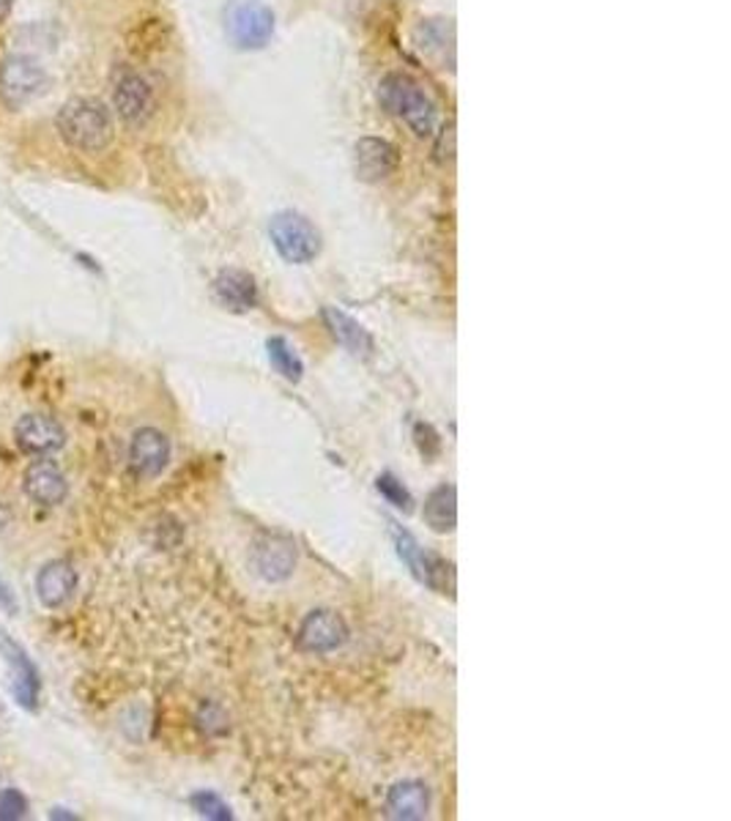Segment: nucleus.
Here are the masks:
<instances>
[{
  "mask_svg": "<svg viewBox=\"0 0 731 821\" xmlns=\"http://www.w3.org/2000/svg\"><path fill=\"white\" fill-rule=\"evenodd\" d=\"M55 132L72 152L102 154L115 137L113 113L99 100L78 96L55 113Z\"/></svg>",
  "mask_w": 731,
  "mask_h": 821,
  "instance_id": "1",
  "label": "nucleus"
},
{
  "mask_svg": "<svg viewBox=\"0 0 731 821\" xmlns=\"http://www.w3.org/2000/svg\"><path fill=\"white\" fill-rule=\"evenodd\" d=\"M379 100L384 104V110L400 124L409 126L416 137H431L436 132L439 113L436 104L431 96L425 94L420 83L409 74H387L379 85Z\"/></svg>",
  "mask_w": 731,
  "mask_h": 821,
  "instance_id": "2",
  "label": "nucleus"
},
{
  "mask_svg": "<svg viewBox=\"0 0 731 821\" xmlns=\"http://www.w3.org/2000/svg\"><path fill=\"white\" fill-rule=\"evenodd\" d=\"M110 94H113V110L126 126H143L154 115V89L146 74L130 63H119L113 69Z\"/></svg>",
  "mask_w": 731,
  "mask_h": 821,
  "instance_id": "3",
  "label": "nucleus"
},
{
  "mask_svg": "<svg viewBox=\"0 0 731 821\" xmlns=\"http://www.w3.org/2000/svg\"><path fill=\"white\" fill-rule=\"evenodd\" d=\"M269 233L275 250L294 266L310 263V260H316L318 252H321V233H318L316 225L307 217H301V214L294 211L275 214L269 225Z\"/></svg>",
  "mask_w": 731,
  "mask_h": 821,
  "instance_id": "4",
  "label": "nucleus"
},
{
  "mask_svg": "<svg viewBox=\"0 0 731 821\" xmlns=\"http://www.w3.org/2000/svg\"><path fill=\"white\" fill-rule=\"evenodd\" d=\"M392 537L394 545H398V557L403 559L411 572H414L416 581H422L428 589H433V592L439 594L455 592V572H452V564L446 562V559L425 551V548H422L409 531L400 529L398 523H392Z\"/></svg>",
  "mask_w": 731,
  "mask_h": 821,
  "instance_id": "5",
  "label": "nucleus"
},
{
  "mask_svg": "<svg viewBox=\"0 0 731 821\" xmlns=\"http://www.w3.org/2000/svg\"><path fill=\"white\" fill-rule=\"evenodd\" d=\"M48 72L31 55H9L0 63V100L20 110L44 94Z\"/></svg>",
  "mask_w": 731,
  "mask_h": 821,
  "instance_id": "6",
  "label": "nucleus"
},
{
  "mask_svg": "<svg viewBox=\"0 0 731 821\" xmlns=\"http://www.w3.org/2000/svg\"><path fill=\"white\" fill-rule=\"evenodd\" d=\"M0 657L11 671V696L28 713H37L39 698H42V674L37 663L28 657V652L11 638L9 633H0Z\"/></svg>",
  "mask_w": 731,
  "mask_h": 821,
  "instance_id": "7",
  "label": "nucleus"
},
{
  "mask_svg": "<svg viewBox=\"0 0 731 821\" xmlns=\"http://www.w3.org/2000/svg\"><path fill=\"white\" fill-rule=\"evenodd\" d=\"M228 33L239 50H264L275 37V14L258 0H244L228 11Z\"/></svg>",
  "mask_w": 731,
  "mask_h": 821,
  "instance_id": "8",
  "label": "nucleus"
},
{
  "mask_svg": "<svg viewBox=\"0 0 731 821\" xmlns=\"http://www.w3.org/2000/svg\"><path fill=\"white\" fill-rule=\"evenodd\" d=\"M14 441L22 453L37 455V458H48V455L58 453L66 444V430L61 422L44 414H28L14 425Z\"/></svg>",
  "mask_w": 731,
  "mask_h": 821,
  "instance_id": "9",
  "label": "nucleus"
},
{
  "mask_svg": "<svg viewBox=\"0 0 731 821\" xmlns=\"http://www.w3.org/2000/svg\"><path fill=\"white\" fill-rule=\"evenodd\" d=\"M348 641L346 619L334 611H312L299 627V646L310 655H329Z\"/></svg>",
  "mask_w": 731,
  "mask_h": 821,
  "instance_id": "10",
  "label": "nucleus"
},
{
  "mask_svg": "<svg viewBox=\"0 0 731 821\" xmlns=\"http://www.w3.org/2000/svg\"><path fill=\"white\" fill-rule=\"evenodd\" d=\"M171 463V441L156 427H141L130 444V468L137 477H159Z\"/></svg>",
  "mask_w": 731,
  "mask_h": 821,
  "instance_id": "11",
  "label": "nucleus"
},
{
  "mask_svg": "<svg viewBox=\"0 0 731 821\" xmlns=\"http://www.w3.org/2000/svg\"><path fill=\"white\" fill-rule=\"evenodd\" d=\"M398 148L384 137H362L353 146V173L368 184H379L398 170Z\"/></svg>",
  "mask_w": 731,
  "mask_h": 821,
  "instance_id": "12",
  "label": "nucleus"
},
{
  "mask_svg": "<svg viewBox=\"0 0 731 821\" xmlns=\"http://www.w3.org/2000/svg\"><path fill=\"white\" fill-rule=\"evenodd\" d=\"M22 488H25V496L37 507L63 505V499H66V493H69L66 477H63L61 468H58L52 460H44V458L33 460L31 466L25 468Z\"/></svg>",
  "mask_w": 731,
  "mask_h": 821,
  "instance_id": "13",
  "label": "nucleus"
},
{
  "mask_svg": "<svg viewBox=\"0 0 731 821\" xmlns=\"http://www.w3.org/2000/svg\"><path fill=\"white\" fill-rule=\"evenodd\" d=\"M74 592H78V570L63 559H52L37 572V597L44 609H63Z\"/></svg>",
  "mask_w": 731,
  "mask_h": 821,
  "instance_id": "14",
  "label": "nucleus"
},
{
  "mask_svg": "<svg viewBox=\"0 0 731 821\" xmlns=\"http://www.w3.org/2000/svg\"><path fill=\"white\" fill-rule=\"evenodd\" d=\"M253 564H255V572H258L264 581H269V583L286 581L296 567L294 540H288V537H280V534L264 537V540L255 545Z\"/></svg>",
  "mask_w": 731,
  "mask_h": 821,
  "instance_id": "15",
  "label": "nucleus"
},
{
  "mask_svg": "<svg viewBox=\"0 0 731 821\" xmlns=\"http://www.w3.org/2000/svg\"><path fill=\"white\" fill-rule=\"evenodd\" d=\"M214 299L230 312H249L258 304V285L247 271H219L214 280Z\"/></svg>",
  "mask_w": 731,
  "mask_h": 821,
  "instance_id": "16",
  "label": "nucleus"
},
{
  "mask_svg": "<svg viewBox=\"0 0 731 821\" xmlns=\"http://www.w3.org/2000/svg\"><path fill=\"white\" fill-rule=\"evenodd\" d=\"M387 811L392 819H425L431 811V791L420 780H403L387 794Z\"/></svg>",
  "mask_w": 731,
  "mask_h": 821,
  "instance_id": "17",
  "label": "nucleus"
},
{
  "mask_svg": "<svg viewBox=\"0 0 731 821\" xmlns=\"http://www.w3.org/2000/svg\"><path fill=\"white\" fill-rule=\"evenodd\" d=\"M323 321H327V329L332 332V337L338 340L342 349L351 351L353 356H370L373 351V337L368 334V329L359 326L351 315L338 308H323Z\"/></svg>",
  "mask_w": 731,
  "mask_h": 821,
  "instance_id": "18",
  "label": "nucleus"
},
{
  "mask_svg": "<svg viewBox=\"0 0 731 821\" xmlns=\"http://www.w3.org/2000/svg\"><path fill=\"white\" fill-rule=\"evenodd\" d=\"M425 523L436 534H450L457 523V490L452 485H439L425 499Z\"/></svg>",
  "mask_w": 731,
  "mask_h": 821,
  "instance_id": "19",
  "label": "nucleus"
},
{
  "mask_svg": "<svg viewBox=\"0 0 731 821\" xmlns=\"http://www.w3.org/2000/svg\"><path fill=\"white\" fill-rule=\"evenodd\" d=\"M266 349H269V360L282 378L288 381L301 378L305 367H301V360L296 356V351L291 349V343H288L286 337H271L269 343H266Z\"/></svg>",
  "mask_w": 731,
  "mask_h": 821,
  "instance_id": "20",
  "label": "nucleus"
},
{
  "mask_svg": "<svg viewBox=\"0 0 731 821\" xmlns=\"http://www.w3.org/2000/svg\"><path fill=\"white\" fill-rule=\"evenodd\" d=\"M189 806H193L195 813H200V817H206V819H214V821L234 819L228 802H225L223 797L214 794V791H197V794L189 797Z\"/></svg>",
  "mask_w": 731,
  "mask_h": 821,
  "instance_id": "21",
  "label": "nucleus"
},
{
  "mask_svg": "<svg viewBox=\"0 0 731 821\" xmlns=\"http://www.w3.org/2000/svg\"><path fill=\"white\" fill-rule=\"evenodd\" d=\"M375 488H379V493L384 496L392 507H398V510H405V512L411 510V493L403 488V482H398V479L392 477V474H381Z\"/></svg>",
  "mask_w": 731,
  "mask_h": 821,
  "instance_id": "22",
  "label": "nucleus"
},
{
  "mask_svg": "<svg viewBox=\"0 0 731 821\" xmlns=\"http://www.w3.org/2000/svg\"><path fill=\"white\" fill-rule=\"evenodd\" d=\"M28 817V800L17 789L0 791V819L3 821H17Z\"/></svg>",
  "mask_w": 731,
  "mask_h": 821,
  "instance_id": "23",
  "label": "nucleus"
},
{
  "mask_svg": "<svg viewBox=\"0 0 731 821\" xmlns=\"http://www.w3.org/2000/svg\"><path fill=\"white\" fill-rule=\"evenodd\" d=\"M414 438H416V447H420V453L425 455L428 460L436 458L439 449H441V438H439V433L433 430L431 425L420 422V425L414 427Z\"/></svg>",
  "mask_w": 731,
  "mask_h": 821,
  "instance_id": "24",
  "label": "nucleus"
},
{
  "mask_svg": "<svg viewBox=\"0 0 731 821\" xmlns=\"http://www.w3.org/2000/svg\"><path fill=\"white\" fill-rule=\"evenodd\" d=\"M0 609L14 611V594H11V589L3 581H0Z\"/></svg>",
  "mask_w": 731,
  "mask_h": 821,
  "instance_id": "25",
  "label": "nucleus"
},
{
  "mask_svg": "<svg viewBox=\"0 0 731 821\" xmlns=\"http://www.w3.org/2000/svg\"><path fill=\"white\" fill-rule=\"evenodd\" d=\"M50 817L52 819H78V817H74V813H63V808H55V811H52Z\"/></svg>",
  "mask_w": 731,
  "mask_h": 821,
  "instance_id": "26",
  "label": "nucleus"
},
{
  "mask_svg": "<svg viewBox=\"0 0 731 821\" xmlns=\"http://www.w3.org/2000/svg\"><path fill=\"white\" fill-rule=\"evenodd\" d=\"M11 9V0H0V14H9Z\"/></svg>",
  "mask_w": 731,
  "mask_h": 821,
  "instance_id": "27",
  "label": "nucleus"
}]
</instances>
